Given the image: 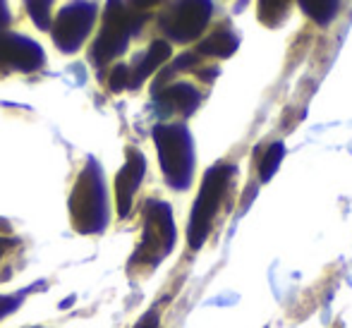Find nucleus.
<instances>
[{"mask_svg": "<svg viewBox=\"0 0 352 328\" xmlns=\"http://www.w3.org/2000/svg\"><path fill=\"white\" fill-rule=\"evenodd\" d=\"M201 96L192 84H170L156 94V103L161 113H177V116H192L199 106Z\"/></svg>", "mask_w": 352, "mask_h": 328, "instance_id": "nucleus-10", "label": "nucleus"}, {"mask_svg": "<svg viewBox=\"0 0 352 328\" xmlns=\"http://www.w3.org/2000/svg\"><path fill=\"white\" fill-rule=\"evenodd\" d=\"M211 17L209 0H175L161 19V27L170 39L187 43L204 32Z\"/></svg>", "mask_w": 352, "mask_h": 328, "instance_id": "nucleus-7", "label": "nucleus"}, {"mask_svg": "<svg viewBox=\"0 0 352 328\" xmlns=\"http://www.w3.org/2000/svg\"><path fill=\"white\" fill-rule=\"evenodd\" d=\"M22 302V297H10V295H0V319L8 316L10 311L17 309V305Z\"/></svg>", "mask_w": 352, "mask_h": 328, "instance_id": "nucleus-19", "label": "nucleus"}, {"mask_svg": "<svg viewBox=\"0 0 352 328\" xmlns=\"http://www.w3.org/2000/svg\"><path fill=\"white\" fill-rule=\"evenodd\" d=\"M287 10V0H259V17L269 19V14H283Z\"/></svg>", "mask_w": 352, "mask_h": 328, "instance_id": "nucleus-17", "label": "nucleus"}, {"mask_svg": "<svg viewBox=\"0 0 352 328\" xmlns=\"http://www.w3.org/2000/svg\"><path fill=\"white\" fill-rule=\"evenodd\" d=\"M283 156H285V146H283V142H274L269 149H266L264 158H261V163H259V177H261V182H269L271 177H274V173L278 171Z\"/></svg>", "mask_w": 352, "mask_h": 328, "instance_id": "nucleus-14", "label": "nucleus"}, {"mask_svg": "<svg viewBox=\"0 0 352 328\" xmlns=\"http://www.w3.org/2000/svg\"><path fill=\"white\" fill-rule=\"evenodd\" d=\"M168 58H170V43L168 41H153L151 46H148V51L144 53L142 61L137 63L135 67H130V87L127 89L140 87L144 79L151 77V74L156 72V69L161 67Z\"/></svg>", "mask_w": 352, "mask_h": 328, "instance_id": "nucleus-11", "label": "nucleus"}, {"mask_svg": "<svg viewBox=\"0 0 352 328\" xmlns=\"http://www.w3.org/2000/svg\"><path fill=\"white\" fill-rule=\"evenodd\" d=\"M230 177L232 168L228 163H218V166L206 171L199 197H197L195 206H192L190 228H187V242H190L192 250H199L206 242V237H209L213 218H216L218 208H221L223 195H226L228 185H230Z\"/></svg>", "mask_w": 352, "mask_h": 328, "instance_id": "nucleus-4", "label": "nucleus"}, {"mask_svg": "<svg viewBox=\"0 0 352 328\" xmlns=\"http://www.w3.org/2000/svg\"><path fill=\"white\" fill-rule=\"evenodd\" d=\"M300 5L311 19H316L319 24H326L336 14L338 0H300Z\"/></svg>", "mask_w": 352, "mask_h": 328, "instance_id": "nucleus-15", "label": "nucleus"}, {"mask_svg": "<svg viewBox=\"0 0 352 328\" xmlns=\"http://www.w3.org/2000/svg\"><path fill=\"white\" fill-rule=\"evenodd\" d=\"M17 247H19V240H14V237H10V235H0V263H3V259L8 254H12Z\"/></svg>", "mask_w": 352, "mask_h": 328, "instance_id": "nucleus-18", "label": "nucleus"}, {"mask_svg": "<svg viewBox=\"0 0 352 328\" xmlns=\"http://www.w3.org/2000/svg\"><path fill=\"white\" fill-rule=\"evenodd\" d=\"M146 173V161L140 149L130 146L127 149V161L116 175V204H118V216L127 218L132 211V201L142 185V177Z\"/></svg>", "mask_w": 352, "mask_h": 328, "instance_id": "nucleus-9", "label": "nucleus"}, {"mask_svg": "<svg viewBox=\"0 0 352 328\" xmlns=\"http://www.w3.org/2000/svg\"><path fill=\"white\" fill-rule=\"evenodd\" d=\"M135 328H158V314H156V309H151L146 316L137 324Z\"/></svg>", "mask_w": 352, "mask_h": 328, "instance_id": "nucleus-21", "label": "nucleus"}, {"mask_svg": "<svg viewBox=\"0 0 352 328\" xmlns=\"http://www.w3.org/2000/svg\"><path fill=\"white\" fill-rule=\"evenodd\" d=\"M175 247V223L173 211L166 201H146L144 208V230L142 242L130 259V271H151L166 259Z\"/></svg>", "mask_w": 352, "mask_h": 328, "instance_id": "nucleus-2", "label": "nucleus"}, {"mask_svg": "<svg viewBox=\"0 0 352 328\" xmlns=\"http://www.w3.org/2000/svg\"><path fill=\"white\" fill-rule=\"evenodd\" d=\"M108 87H111V91H116V94L130 87V67L118 65L116 69H113L111 77H108Z\"/></svg>", "mask_w": 352, "mask_h": 328, "instance_id": "nucleus-16", "label": "nucleus"}, {"mask_svg": "<svg viewBox=\"0 0 352 328\" xmlns=\"http://www.w3.org/2000/svg\"><path fill=\"white\" fill-rule=\"evenodd\" d=\"M96 17L98 5L94 0H72V3L63 5L51 24L53 43L63 53L79 51V46L87 41L89 32L96 24Z\"/></svg>", "mask_w": 352, "mask_h": 328, "instance_id": "nucleus-6", "label": "nucleus"}, {"mask_svg": "<svg viewBox=\"0 0 352 328\" xmlns=\"http://www.w3.org/2000/svg\"><path fill=\"white\" fill-rule=\"evenodd\" d=\"M237 48V39L232 36L230 32H216L211 34L209 39H204V41L199 43V48L197 51L201 53V56H216V58H228L232 56Z\"/></svg>", "mask_w": 352, "mask_h": 328, "instance_id": "nucleus-12", "label": "nucleus"}, {"mask_svg": "<svg viewBox=\"0 0 352 328\" xmlns=\"http://www.w3.org/2000/svg\"><path fill=\"white\" fill-rule=\"evenodd\" d=\"M53 3H56V0H24L32 22L36 24L38 29H43V32L51 29V24H53Z\"/></svg>", "mask_w": 352, "mask_h": 328, "instance_id": "nucleus-13", "label": "nucleus"}, {"mask_svg": "<svg viewBox=\"0 0 352 328\" xmlns=\"http://www.w3.org/2000/svg\"><path fill=\"white\" fill-rule=\"evenodd\" d=\"M158 3H161V0H130L132 12H137V14H144V12H146V10L156 8Z\"/></svg>", "mask_w": 352, "mask_h": 328, "instance_id": "nucleus-20", "label": "nucleus"}, {"mask_svg": "<svg viewBox=\"0 0 352 328\" xmlns=\"http://www.w3.org/2000/svg\"><path fill=\"white\" fill-rule=\"evenodd\" d=\"M46 56L36 41L19 34L0 32V72H36Z\"/></svg>", "mask_w": 352, "mask_h": 328, "instance_id": "nucleus-8", "label": "nucleus"}, {"mask_svg": "<svg viewBox=\"0 0 352 328\" xmlns=\"http://www.w3.org/2000/svg\"><path fill=\"white\" fill-rule=\"evenodd\" d=\"M72 228L82 235H96L108 226V195L103 171L96 158H89L87 166L77 175L70 195Z\"/></svg>", "mask_w": 352, "mask_h": 328, "instance_id": "nucleus-1", "label": "nucleus"}, {"mask_svg": "<svg viewBox=\"0 0 352 328\" xmlns=\"http://www.w3.org/2000/svg\"><path fill=\"white\" fill-rule=\"evenodd\" d=\"M137 27H140L137 12L127 10L122 0H108L106 10H103L101 32H98L96 41H94V46H91L94 65L103 67L111 61H116L118 56H122L127 43H130L132 32H135Z\"/></svg>", "mask_w": 352, "mask_h": 328, "instance_id": "nucleus-5", "label": "nucleus"}, {"mask_svg": "<svg viewBox=\"0 0 352 328\" xmlns=\"http://www.w3.org/2000/svg\"><path fill=\"white\" fill-rule=\"evenodd\" d=\"M153 142L158 149V161L173 190H187L195 173V144L185 125L153 127Z\"/></svg>", "mask_w": 352, "mask_h": 328, "instance_id": "nucleus-3", "label": "nucleus"}, {"mask_svg": "<svg viewBox=\"0 0 352 328\" xmlns=\"http://www.w3.org/2000/svg\"><path fill=\"white\" fill-rule=\"evenodd\" d=\"M10 24V10H8V3L0 0V32Z\"/></svg>", "mask_w": 352, "mask_h": 328, "instance_id": "nucleus-22", "label": "nucleus"}]
</instances>
